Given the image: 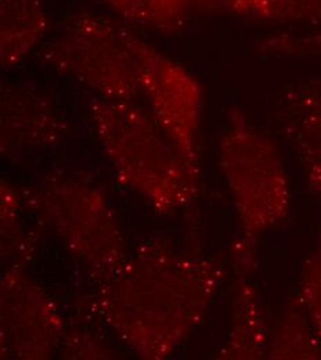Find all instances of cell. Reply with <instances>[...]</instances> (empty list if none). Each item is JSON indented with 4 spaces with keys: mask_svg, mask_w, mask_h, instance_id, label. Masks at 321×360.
I'll use <instances>...</instances> for the list:
<instances>
[{
    "mask_svg": "<svg viewBox=\"0 0 321 360\" xmlns=\"http://www.w3.org/2000/svg\"><path fill=\"white\" fill-rule=\"evenodd\" d=\"M48 31V14L42 0H0V63L18 65L42 42Z\"/></svg>",
    "mask_w": 321,
    "mask_h": 360,
    "instance_id": "cell-12",
    "label": "cell"
},
{
    "mask_svg": "<svg viewBox=\"0 0 321 360\" xmlns=\"http://www.w3.org/2000/svg\"><path fill=\"white\" fill-rule=\"evenodd\" d=\"M24 201L98 281L126 259L122 231L107 198L96 187L48 174L27 188Z\"/></svg>",
    "mask_w": 321,
    "mask_h": 360,
    "instance_id": "cell-5",
    "label": "cell"
},
{
    "mask_svg": "<svg viewBox=\"0 0 321 360\" xmlns=\"http://www.w3.org/2000/svg\"><path fill=\"white\" fill-rule=\"evenodd\" d=\"M266 358L269 359H321V342L299 297L285 308L270 333Z\"/></svg>",
    "mask_w": 321,
    "mask_h": 360,
    "instance_id": "cell-13",
    "label": "cell"
},
{
    "mask_svg": "<svg viewBox=\"0 0 321 360\" xmlns=\"http://www.w3.org/2000/svg\"><path fill=\"white\" fill-rule=\"evenodd\" d=\"M219 161L229 184L242 237L256 244L289 211L288 175L275 143L238 110L229 111Z\"/></svg>",
    "mask_w": 321,
    "mask_h": 360,
    "instance_id": "cell-4",
    "label": "cell"
},
{
    "mask_svg": "<svg viewBox=\"0 0 321 360\" xmlns=\"http://www.w3.org/2000/svg\"><path fill=\"white\" fill-rule=\"evenodd\" d=\"M0 144L7 157L58 146L67 121L42 91L10 84L0 97Z\"/></svg>",
    "mask_w": 321,
    "mask_h": 360,
    "instance_id": "cell-8",
    "label": "cell"
},
{
    "mask_svg": "<svg viewBox=\"0 0 321 360\" xmlns=\"http://www.w3.org/2000/svg\"><path fill=\"white\" fill-rule=\"evenodd\" d=\"M255 51L265 57H321V28L303 34L282 32L268 37L255 44Z\"/></svg>",
    "mask_w": 321,
    "mask_h": 360,
    "instance_id": "cell-16",
    "label": "cell"
},
{
    "mask_svg": "<svg viewBox=\"0 0 321 360\" xmlns=\"http://www.w3.org/2000/svg\"><path fill=\"white\" fill-rule=\"evenodd\" d=\"M1 243L3 257L21 265V259L31 255L34 241L22 230L20 219V200L7 181H1Z\"/></svg>",
    "mask_w": 321,
    "mask_h": 360,
    "instance_id": "cell-15",
    "label": "cell"
},
{
    "mask_svg": "<svg viewBox=\"0 0 321 360\" xmlns=\"http://www.w3.org/2000/svg\"><path fill=\"white\" fill-rule=\"evenodd\" d=\"M89 115L117 176L157 212L171 215L192 202L199 168L184 158L151 114L133 101L94 96Z\"/></svg>",
    "mask_w": 321,
    "mask_h": 360,
    "instance_id": "cell-2",
    "label": "cell"
},
{
    "mask_svg": "<svg viewBox=\"0 0 321 360\" xmlns=\"http://www.w3.org/2000/svg\"><path fill=\"white\" fill-rule=\"evenodd\" d=\"M275 122L296 154L309 188L321 198V78H306L281 90Z\"/></svg>",
    "mask_w": 321,
    "mask_h": 360,
    "instance_id": "cell-9",
    "label": "cell"
},
{
    "mask_svg": "<svg viewBox=\"0 0 321 360\" xmlns=\"http://www.w3.org/2000/svg\"><path fill=\"white\" fill-rule=\"evenodd\" d=\"M234 268L237 271L234 316L229 338L219 359H262L266 358L270 333L263 304L249 278L255 268Z\"/></svg>",
    "mask_w": 321,
    "mask_h": 360,
    "instance_id": "cell-10",
    "label": "cell"
},
{
    "mask_svg": "<svg viewBox=\"0 0 321 360\" xmlns=\"http://www.w3.org/2000/svg\"><path fill=\"white\" fill-rule=\"evenodd\" d=\"M222 278L221 261L148 240L100 280L88 301L94 315L141 358L165 359L201 321Z\"/></svg>",
    "mask_w": 321,
    "mask_h": 360,
    "instance_id": "cell-1",
    "label": "cell"
},
{
    "mask_svg": "<svg viewBox=\"0 0 321 360\" xmlns=\"http://www.w3.org/2000/svg\"><path fill=\"white\" fill-rule=\"evenodd\" d=\"M223 10L258 21L321 27V0H223Z\"/></svg>",
    "mask_w": 321,
    "mask_h": 360,
    "instance_id": "cell-14",
    "label": "cell"
},
{
    "mask_svg": "<svg viewBox=\"0 0 321 360\" xmlns=\"http://www.w3.org/2000/svg\"><path fill=\"white\" fill-rule=\"evenodd\" d=\"M141 42L122 20L79 11L63 22L41 56L98 97L133 101L141 94Z\"/></svg>",
    "mask_w": 321,
    "mask_h": 360,
    "instance_id": "cell-3",
    "label": "cell"
},
{
    "mask_svg": "<svg viewBox=\"0 0 321 360\" xmlns=\"http://www.w3.org/2000/svg\"><path fill=\"white\" fill-rule=\"evenodd\" d=\"M64 347V354L74 359H105L111 355V352L88 331H79L74 340L67 335Z\"/></svg>",
    "mask_w": 321,
    "mask_h": 360,
    "instance_id": "cell-18",
    "label": "cell"
},
{
    "mask_svg": "<svg viewBox=\"0 0 321 360\" xmlns=\"http://www.w3.org/2000/svg\"><path fill=\"white\" fill-rule=\"evenodd\" d=\"M119 20L158 34L173 35L190 20L223 10V0H100Z\"/></svg>",
    "mask_w": 321,
    "mask_h": 360,
    "instance_id": "cell-11",
    "label": "cell"
},
{
    "mask_svg": "<svg viewBox=\"0 0 321 360\" xmlns=\"http://www.w3.org/2000/svg\"><path fill=\"white\" fill-rule=\"evenodd\" d=\"M0 321L1 355L7 359H47L65 333L55 305L21 265L1 276Z\"/></svg>",
    "mask_w": 321,
    "mask_h": 360,
    "instance_id": "cell-7",
    "label": "cell"
},
{
    "mask_svg": "<svg viewBox=\"0 0 321 360\" xmlns=\"http://www.w3.org/2000/svg\"><path fill=\"white\" fill-rule=\"evenodd\" d=\"M140 86L151 115L184 158L199 168L204 90L184 67L145 41L140 46Z\"/></svg>",
    "mask_w": 321,
    "mask_h": 360,
    "instance_id": "cell-6",
    "label": "cell"
},
{
    "mask_svg": "<svg viewBox=\"0 0 321 360\" xmlns=\"http://www.w3.org/2000/svg\"><path fill=\"white\" fill-rule=\"evenodd\" d=\"M321 342V234L319 241L308 258L298 295Z\"/></svg>",
    "mask_w": 321,
    "mask_h": 360,
    "instance_id": "cell-17",
    "label": "cell"
}]
</instances>
